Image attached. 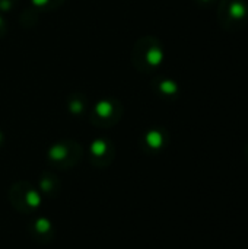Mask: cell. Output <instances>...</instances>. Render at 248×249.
Wrapping results in <instances>:
<instances>
[{"label":"cell","instance_id":"cell-1","mask_svg":"<svg viewBox=\"0 0 248 249\" xmlns=\"http://www.w3.org/2000/svg\"><path fill=\"white\" fill-rule=\"evenodd\" d=\"M10 201L20 213H32L39 207L41 198L37 188L28 182H18L10 190Z\"/></svg>","mask_w":248,"mask_h":249},{"label":"cell","instance_id":"cell-2","mask_svg":"<svg viewBox=\"0 0 248 249\" xmlns=\"http://www.w3.org/2000/svg\"><path fill=\"white\" fill-rule=\"evenodd\" d=\"M76 147V144H57L50 150V160L53 162V165L60 166V168H67L70 165H73L79 158V153H73V149Z\"/></svg>","mask_w":248,"mask_h":249},{"label":"cell","instance_id":"cell-3","mask_svg":"<svg viewBox=\"0 0 248 249\" xmlns=\"http://www.w3.org/2000/svg\"><path fill=\"white\" fill-rule=\"evenodd\" d=\"M31 228V233H32V238L35 239H44V241H50L51 238V233H53V228L50 225V222L47 219H35L34 223L29 226Z\"/></svg>","mask_w":248,"mask_h":249},{"label":"cell","instance_id":"cell-4","mask_svg":"<svg viewBox=\"0 0 248 249\" xmlns=\"http://www.w3.org/2000/svg\"><path fill=\"white\" fill-rule=\"evenodd\" d=\"M247 160H248V147H247Z\"/></svg>","mask_w":248,"mask_h":249},{"label":"cell","instance_id":"cell-5","mask_svg":"<svg viewBox=\"0 0 248 249\" xmlns=\"http://www.w3.org/2000/svg\"><path fill=\"white\" fill-rule=\"evenodd\" d=\"M0 142H1V136H0Z\"/></svg>","mask_w":248,"mask_h":249}]
</instances>
